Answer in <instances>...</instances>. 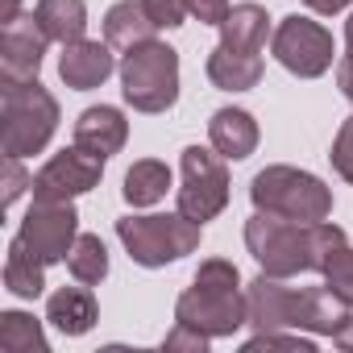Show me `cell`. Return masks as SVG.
I'll list each match as a JSON object with an SVG mask.
<instances>
[{"label": "cell", "mask_w": 353, "mask_h": 353, "mask_svg": "<svg viewBox=\"0 0 353 353\" xmlns=\"http://www.w3.org/2000/svg\"><path fill=\"white\" fill-rule=\"evenodd\" d=\"M229 204V170L221 162V154L204 150V145H188L183 150V188H179V212L192 221H212L216 212H225Z\"/></svg>", "instance_id": "8"}, {"label": "cell", "mask_w": 353, "mask_h": 353, "mask_svg": "<svg viewBox=\"0 0 353 353\" xmlns=\"http://www.w3.org/2000/svg\"><path fill=\"white\" fill-rule=\"evenodd\" d=\"M245 245L266 274L291 279L299 270H312V225L274 212H254L245 221Z\"/></svg>", "instance_id": "7"}, {"label": "cell", "mask_w": 353, "mask_h": 353, "mask_svg": "<svg viewBox=\"0 0 353 353\" xmlns=\"http://www.w3.org/2000/svg\"><path fill=\"white\" fill-rule=\"evenodd\" d=\"M34 17H38V26L46 30V38H50V42H63V46L79 42L83 30H88V9H83V0H42V5L34 9Z\"/></svg>", "instance_id": "21"}, {"label": "cell", "mask_w": 353, "mask_h": 353, "mask_svg": "<svg viewBox=\"0 0 353 353\" xmlns=\"http://www.w3.org/2000/svg\"><path fill=\"white\" fill-rule=\"evenodd\" d=\"M204 225L174 212V216H125L117 221V237L129 250V258L137 266H166L179 262L200 245Z\"/></svg>", "instance_id": "6"}, {"label": "cell", "mask_w": 353, "mask_h": 353, "mask_svg": "<svg viewBox=\"0 0 353 353\" xmlns=\"http://www.w3.org/2000/svg\"><path fill=\"white\" fill-rule=\"evenodd\" d=\"M59 75H63V83L75 88V92L100 88V83L112 75V46H108V42H88V38L63 46Z\"/></svg>", "instance_id": "16"}, {"label": "cell", "mask_w": 353, "mask_h": 353, "mask_svg": "<svg viewBox=\"0 0 353 353\" xmlns=\"http://www.w3.org/2000/svg\"><path fill=\"white\" fill-rule=\"evenodd\" d=\"M0 349L5 353H46V332L34 316L5 312L0 316Z\"/></svg>", "instance_id": "24"}, {"label": "cell", "mask_w": 353, "mask_h": 353, "mask_svg": "<svg viewBox=\"0 0 353 353\" xmlns=\"http://www.w3.org/2000/svg\"><path fill=\"white\" fill-rule=\"evenodd\" d=\"M332 341H336L341 349H353V320H349V324H345V328H341V332H336Z\"/></svg>", "instance_id": "34"}, {"label": "cell", "mask_w": 353, "mask_h": 353, "mask_svg": "<svg viewBox=\"0 0 353 353\" xmlns=\"http://www.w3.org/2000/svg\"><path fill=\"white\" fill-rule=\"evenodd\" d=\"M208 137H212V150L221 158L241 162V158H250L258 150V121L245 108H221L208 121Z\"/></svg>", "instance_id": "17"}, {"label": "cell", "mask_w": 353, "mask_h": 353, "mask_svg": "<svg viewBox=\"0 0 353 353\" xmlns=\"http://www.w3.org/2000/svg\"><path fill=\"white\" fill-rule=\"evenodd\" d=\"M100 174H104V158L83 150V145H71V150L54 154L34 174V200H46V204L75 200V196H83L100 183Z\"/></svg>", "instance_id": "10"}, {"label": "cell", "mask_w": 353, "mask_h": 353, "mask_svg": "<svg viewBox=\"0 0 353 353\" xmlns=\"http://www.w3.org/2000/svg\"><path fill=\"white\" fill-rule=\"evenodd\" d=\"M46 320H50L59 332H67V336H83V332L96 324V299H92L88 283H83V287H63V291H54L50 303H46Z\"/></svg>", "instance_id": "19"}, {"label": "cell", "mask_w": 353, "mask_h": 353, "mask_svg": "<svg viewBox=\"0 0 353 353\" xmlns=\"http://www.w3.org/2000/svg\"><path fill=\"white\" fill-rule=\"evenodd\" d=\"M166 188H170V170H166V162L141 158V162L129 166L121 192H125V200H129L133 208H150V204H158V200L166 196Z\"/></svg>", "instance_id": "23"}, {"label": "cell", "mask_w": 353, "mask_h": 353, "mask_svg": "<svg viewBox=\"0 0 353 353\" xmlns=\"http://www.w3.org/2000/svg\"><path fill=\"white\" fill-rule=\"evenodd\" d=\"M250 200L258 212H274L299 225H320L332 212V192L307 170L295 166H266L254 174L250 183Z\"/></svg>", "instance_id": "3"}, {"label": "cell", "mask_w": 353, "mask_h": 353, "mask_svg": "<svg viewBox=\"0 0 353 353\" xmlns=\"http://www.w3.org/2000/svg\"><path fill=\"white\" fill-rule=\"evenodd\" d=\"M229 0H188V13L192 17H200L204 26H225V17H229Z\"/></svg>", "instance_id": "30"}, {"label": "cell", "mask_w": 353, "mask_h": 353, "mask_svg": "<svg viewBox=\"0 0 353 353\" xmlns=\"http://www.w3.org/2000/svg\"><path fill=\"white\" fill-rule=\"evenodd\" d=\"M154 30H174V26H183L188 17V0H141Z\"/></svg>", "instance_id": "26"}, {"label": "cell", "mask_w": 353, "mask_h": 353, "mask_svg": "<svg viewBox=\"0 0 353 353\" xmlns=\"http://www.w3.org/2000/svg\"><path fill=\"white\" fill-rule=\"evenodd\" d=\"M42 258L21 241V237H13V245H9V258H5V287L13 291V295H21V299H38L42 295V287H46V279H42Z\"/></svg>", "instance_id": "22"}, {"label": "cell", "mask_w": 353, "mask_h": 353, "mask_svg": "<svg viewBox=\"0 0 353 353\" xmlns=\"http://www.w3.org/2000/svg\"><path fill=\"white\" fill-rule=\"evenodd\" d=\"M67 270L75 274V283H88V287L100 283L108 274V250H104V241L92 237V233H79L75 245H71V254H67Z\"/></svg>", "instance_id": "25"}, {"label": "cell", "mask_w": 353, "mask_h": 353, "mask_svg": "<svg viewBox=\"0 0 353 353\" xmlns=\"http://www.w3.org/2000/svg\"><path fill=\"white\" fill-rule=\"evenodd\" d=\"M26 188H34V179L21 170V158H9V154H5V208L17 204V196H21Z\"/></svg>", "instance_id": "29"}, {"label": "cell", "mask_w": 353, "mask_h": 353, "mask_svg": "<svg viewBox=\"0 0 353 353\" xmlns=\"http://www.w3.org/2000/svg\"><path fill=\"white\" fill-rule=\"evenodd\" d=\"M17 5L21 0H0V26H9V21H17L21 13H17Z\"/></svg>", "instance_id": "33"}, {"label": "cell", "mask_w": 353, "mask_h": 353, "mask_svg": "<svg viewBox=\"0 0 353 353\" xmlns=\"http://www.w3.org/2000/svg\"><path fill=\"white\" fill-rule=\"evenodd\" d=\"M349 5H353V0H307V9L312 13H324V17H332V13H341Z\"/></svg>", "instance_id": "32"}, {"label": "cell", "mask_w": 353, "mask_h": 353, "mask_svg": "<svg viewBox=\"0 0 353 353\" xmlns=\"http://www.w3.org/2000/svg\"><path fill=\"white\" fill-rule=\"evenodd\" d=\"M258 349H299V353H312L316 345L307 341V336H283V332H258L250 345H245V353H258Z\"/></svg>", "instance_id": "28"}, {"label": "cell", "mask_w": 353, "mask_h": 353, "mask_svg": "<svg viewBox=\"0 0 353 353\" xmlns=\"http://www.w3.org/2000/svg\"><path fill=\"white\" fill-rule=\"evenodd\" d=\"M46 266L50 262H67L75 237H79V212L71 208V200H59V204H46V200H34V208L26 212L21 221V233H17Z\"/></svg>", "instance_id": "11"}, {"label": "cell", "mask_w": 353, "mask_h": 353, "mask_svg": "<svg viewBox=\"0 0 353 353\" xmlns=\"http://www.w3.org/2000/svg\"><path fill=\"white\" fill-rule=\"evenodd\" d=\"M5 96V108H0V145H5L9 158H26L46 150V141L59 129V100L38 83H13V88H0Z\"/></svg>", "instance_id": "4"}, {"label": "cell", "mask_w": 353, "mask_h": 353, "mask_svg": "<svg viewBox=\"0 0 353 353\" xmlns=\"http://www.w3.org/2000/svg\"><path fill=\"white\" fill-rule=\"evenodd\" d=\"M125 137H129V121L121 117V108L100 104V108H88L75 121V145H83V150H92L100 158L117 154L125 145Z\"/></svg>", "instance_id": "18"}, {"label": "cell", "mask_w": 353, "mask_h": 353, "mask_svg": "<svg viewBox=\"0 0 353 353\" xmlns=\"http://www.w3.org/2000/svg\"><path fill=\"white\" fill-rule=\"evenodd\" d=\"M336 83H341V92L353 100V54H345V59L336 63Z\"/></svg>", "instance_id": "31"}, {"label": "cell", "mask_w": 353, "mask_h": 353, "mask_svg": "<svg viewBox=\"0 0 353 353\" xmlns=\"http://www.w3.org/2000/svg\"><path fill=\"white\" fill-rule=\"evenodd\" d=\"M46 42L50 38L38 26V17H17V21H9L5 30H0V88L38 79Z\"/></svg>", "instance_id": "12"}, {"label": "cell", "mask_w": 353, "mask_h": 353, "mask_svg": "<svg viewBox=\"0 0 353 353\" xmlns=\"http://www.w3.org/2000/svg\"><path fill=\"white\" fill-rule=\"evenodd\" d=\"M270 50H274V59H279L291 75H299V79L324 75V71L332 67V54H336L332 34H328L324 26L299 17V13H295V17H283V26L274 30Z\"/></svg>", "instance_id": "9"}, {"label": "cell", "mask_w": 353, "mask_h": 353, "mask_svg": "<svg viewBox=\"0 0 353 353\" xmlns=\"http://www.w3.org/2000/svg\"><path fill=\"white\" fill-rule=\"evenodd\" d=\"M121 92L137 112H166L179 100V54L166 42H141L121 59Z\"/></svg>", "instance_id": "5"}, {"label": "cell", "mask_w": 353, "mask_h": 353, "mask_svg": "<svg viewBox=\"0 0 353 353\" xmlns=\"http://www.w3.org/2000/svg\"><path fill=\"white\" fill-rule=\"evenodd\" d=\"M174 320L192 324L204 336H233L241 324H250V307L241 295V274L233 262H204L196 270V283L174 303Z\"/></svg>", "instance_id": "1"}, {"label": "cell", "mask_w": 353, "mask_h": 353, "mask_svg": "<svg viewBox=\"0 0 353 353\" xmlns=\"http://www.w3.org/2000/svg\"><path fill=\"white\" fill-rule=\"evenodd\" d=\"M150 38H154V21H150L145 5L121 0V5L108 9V17H104V42L112 50H133V46H141Z\"/></svg>", "instance_id": "20"}, {"label": "cell", "mask_w": 353, "mask_h": 353, "mask_svg": "<svg viewBox=\"0 0 353 353\" xmlns=\"http://www.w3.org/2000/svg\"><path fill=\"white\" fill-rule=\"evenodd\" d=\"M270 34V17L262 5H233L225 26H221V42L208 54V79L221 92H250L262 79V46Z\"/></svg>", "instance_id": "2"}, {"label": "cell", "mask_w": 353, "mask_h": 353, "mask_svg": "<svg viewBox=\"0 0 353 353\" xmlns=\"http://www.w3.org/2000/svg\"><path fill=\"white\" fill-rule=\"evenodd\" d=\"M312 270L324 274V283L353 303V245L345 237V229L320 221L312 225Z\"/></svg>", "instance_id": "13"}, {"label": "cell", "mask_w": 353, "mask_h": 353, "mask_svg": "<svg viewBox=\"0 0 353 353\" xmlns=\"http://www.w3.org/2000/svg\"><path fill=\"white\" fill-rule=\"evenodd\" d=\"M345 42H349V54H353V17L345 21Z\"/></svg>", "instance_id": "35"}, {"label": "cell", "mask_w": 353, "mask_h": 353, "mask_svg": "<svg viewBox=\"0 0 353 353\" xmlns=\"http://www.w3.org/2000/svg\"><path fill=\"white\" fill-rule=\"evenodd\" d=\"M349 320H353V303L341 299L328 283H324V287H303V291H295L291 328H307V332H320V336H336Z\"/></svg>", "instance_id": "14"}, {"label": "cell", "mask_w": 353, "mask_h": 353, "mask_svg": "<svg viewBox=\"0 0 353 353\" xmlns=\"http://www.w3.org/2000/svg\"><path fill=\"white\" fill-rule=\"evenodd\" d=\"M245 307H250V324L258 332H279V328H291V316H295V287H283L279 274H258L245 291Z\"/></svg>", "instance_id": "15"}, {"label": "cell", "mask_w": 353, "mask_h": 353, "mask_svg": "<svg viewBox=\"0 0 353 353\" xmlns=\"http://www.w3.org/2000/svg\"><path fill=\"white\" fill-rule=\"evenodd\" d=\"M332 166H336L341 179L353 183V117L341 125V133H336V141H332Z\"/></svg>", "instance_id": "27"}]
</instances>
